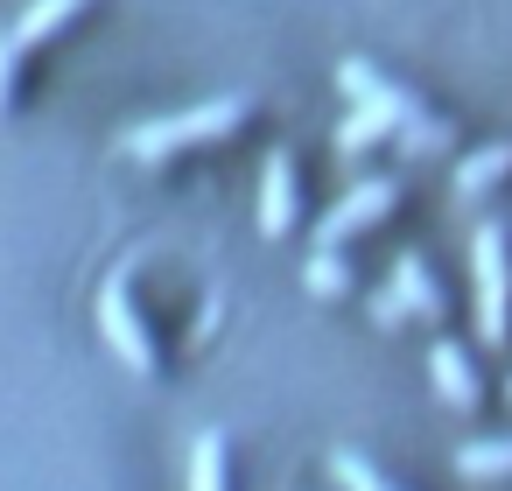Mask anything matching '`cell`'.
Returning a JSON list of instances; mask_svg holds the SVG:
<instances>
[{
  "mask_svg": "<svg viewBox=\"0 0 512 491\" xmlns=\"http://www.w3.org/2000/svg\"><path fill=\"white\" fill-rule=\"evenodd\" d=\"M239 120H246V99H211V106H197V113H176V120L127 127V134H120V155H127V162H169L176 148H190V141H211V134L239 127Z\"/></svg>",
  "mask_w": 512,
  "mask_h": 491,
  "instance_id": "6da1fadb",
  "label": "cell"
},
{
  "mask_svg": "<svg viewBox=\"0 0 512 491\" xmlns=\"http://www.w3.org/2000/svg\"><path fill=\"white\" fill-rule=\"evenodd\" d=\"M470 274H477V337L498 351L512 337V267H505V232L498 225H477Z\"/></svg>",
  "mask_w": 512,
  "mask_h": 491,
  "instance_id": "7a4b0ae2",
  "label": "cell"
},
{
  "mask_svg": "<svg viewBox=\"0 0 512 491\" xmlns=\"http://www.w3.org/2000/svg\"><path fill=\"white\" fill-rule=\"evenodd\" d=\"M99 330H106V344H113L134 372H155V344H148V330H141V316H134L127 281H106V288H99Z\"/></svg>",
  "mask_w": 512,
  "mask_h": 491,
  "instance_id": "3957f363",
  "label": "cell"
},
{
  "mask_svg": "<svg viewBox=\"0 0 512 491\" xmlns=\"http://www.w3.org/2000/svg\"><path fill=\"white\" fill-rule=\"evenodd\" d=\"M393 197H400V190H393L386 176H379V183H358L351 197H337V204H330V218L316 225V246H344L351 232H365V225H379V218L393 211Z\"/></svg>",
  "mask_w": 512,
  "mask_h": 491,
  "instance_id": "277c9868",
  "label": "cell"
},
{
  "mask_svg": "<svg viewBox=\"0 0 512 491\" xmlns=\"http://www.w3.org/2000/svg\"><path fill=\"white\" fill-rule=\"evenodd\" d=\"M337 85H344V92H351L358 106H372V113H386L393 127H407V120H421V106H414V99H407L400 85H386V78H379L372 64H358V57H351V64L337 71Z\"/></svg>",
  "mask_w": 512,
  "mask_h": 491,
  "instance_id": "5b68a950",
  "label": "cell"
},
{
  "mask_svg": "<svg viewBox=\"0 0 512 491\" xmlns=\"http://www.w3.org/2000/svg\"><path fill=\"white\" fill-rule=\"evenodd\" d=\"M295 225V162L288 155H267V176H260V232L281 239Z\"/></svg>",
  "mask_w": 512,
  "mask_h": 491,
  "instance_id": "8992f818",
  "label": "cell"
},
{
  "mask_svg": "<svg viewBox=\"0 0 512 491\" xmlns=\"http://www.w3.org/2000/svg\"><path fill=\"white\" fill-rule=\"evenodd\" d=\"M428 379H435V393H442L449 407H477V372H470V358H463L456 344H435V351H428Z\"/></svg>",
  "mask_w": 512,
  "mask_h": 491,
  "instance_id": "52a82bcc",
  "label": "cell"
},
{
  "mask_svg": "<svg viewBox=\"0 0 512 491\" xmlns=\"http://www.w3.org/2000/svg\"><path fill=\"white\" fill-rule=\"evenodd\" d=\"M78 8H85V0H29L22 22H15V43H22V50H36V43H43V36H57Z\"/></svg>",
  "mask_w": 512,
  "mask_h": 491,
  "instance_id": "ba28073f",
  "label": "cell"
},
{
  "mask_svg": "<svg viewBox=\"0 0 512 491\" xmlns=\"http://www.w3.org/2000/svg\"><path fill=\"white\" fill-rule=\"evenodd\" d=\"M393 295H400V309H414V316H442V288L428 281V267H421L414 253L393 267Z\"/></svg>",
  "mask_w": 512,
  "mask_h": 491,
  "instance_id": "9c48e42d",
  "label": "cell"
},
{
  "mask_svg": "<svg viewBox=\"0 0 512 491\" xmlns=\"http://www.w3.org/2000/svg\"><path fill=\"white\" fill-rule=\"evenodd\" d=\"M225 463H232L225 435H197V449H190V491H225Z\"/></svg>",
  "mask_w": 512,
  "mask_h": 491,
  "instance_id": "30bf717a",
  "label": "cell"
},
{
  "mask_svg": "<svg viewBox=\"0 0 512 491\" xmlns=\"http://www.w3.org/2000/svg\"><path fill=\"white\" fill-rule=\"evenodd\" d=\"M379 134H400V127H393L386 113H372V106H358V113H351V120L337 127V155L351 162V155H365V148H372Z\"/></svg>",
  "mask_w": 512,
  "mask_h": 491,
  "instance_id": "8fae6325",
  "label": "cell"
},
{
  "mask_svg": "<svg viewBox=\"0 0 512 491\" xmlns=\"http://www.w3.org/2000/svg\"><path fill=\"white\" fill-rule=\"evenodd\" d=\"M505 169H512V148H484V155H470V162L456 169V197H477V190H491Z\"/></svg>",
  "mask_w": 512,
  "mask_h": 491,
  "instance_id": "7c38bea8",
  "label": "cell"
},
{
  "mask_svg": "<svg viewBox=\"0 0 512 491\" xmlns=\"http://www.w3.org/2000/svg\"><path fill=\"white\" fill-rule=\"evenodd\" d=\"M456 470L463 477H512V442H470L456 456Z\"/></svg>",
  "mask_w": 512,
  "mask_h": 491,
  "instance_id": "4fadbf2b",
  "label": "cell"
},
{
  "mask_svg": "<svg viewBox=\"0 0 512 491\" xmlns=\"http://www.w3.org/2000/svg\"><path fill=\"white\" fill-rule=\"evenodd\" d=\"M330 477H337L344 491H400L393 477H379V470H372L365 456H351V449H337V456H330Z\"/></svg>",
  "mask_w": 512,
  "mask_h": 491,
  "instance_id": "5bb4252c",
  "label": "cell"
},
{
  "mask_svg": "<svg viewBox=\"0 0 512 491\" xmlns=\"http://www.w3.org/2000/svg\"><path fill=\"white\" fill-rule=\"evenodd\" d=\"M302 288H309V295H344V260H337V246H316V253H309Z\"/></svg>",
  "mask_w": 512,
  "mask_h": 491,
  "instance_id": "9a60e30c",
  "label": "cell"
},
{
  "mask_svg": "<svg viewBox=\"0 0 512 491\" xmlns=\"http://www.w3.org/2000/svg\"><path fill=\"white\" fill-rule=\"evenodd\" d=\"M400 148H407V155H442V148H449V127L421 113V120H407V127H400Z\"/></svg>",
  "mask_w": 512,
  "mask_h": 491,
  "instance_id": "2e32d148",
  "label": "cell"
},
{
  "mask_svg": "<svg viewBox=\"0 0 512 491\" xmlns=\"http://www.w3.org/2000/svg\"><path fill=\"white\" fill-rule=\"evenodd\" d=\"M15 57H22L15 29H0V106H8V92H15Z\"/></svg>",
  "mask_w": 512,
  "mask_h": 491,
  "instance_id": "e0dca14e",
  "label": "cell"
},
{
  "mask_svg": "<svg viewBox=\"0 0 512 491\" xmlns=\"http://www.w3.org/2000/svg\"><path fill=\"white\" fill-rule=\"evenodd\" d=\"M372 316H379V323H400V316H407V309H400V295H393V288H386V295H372Z\"/></svg>",
  "mask_w": 512,
  "mask_h": 491,
  "instance_id": "ac0fdd59",
  "label": "cell"
},
{
  "mask_svg": "<svg viewBox=\"0 0 512 491\" xmlns=\"http://www.w3.org/2000/svg\"><path fill=\"white\" fill-rule=\"evenodd\" d=\"M505 393H512V386H505Z\"/></svg>",
  "mask_w": 512,
  "mask_h": 491,
  "instance_id": "d6986e66",
  "label": "cell"
}]
</instances>
